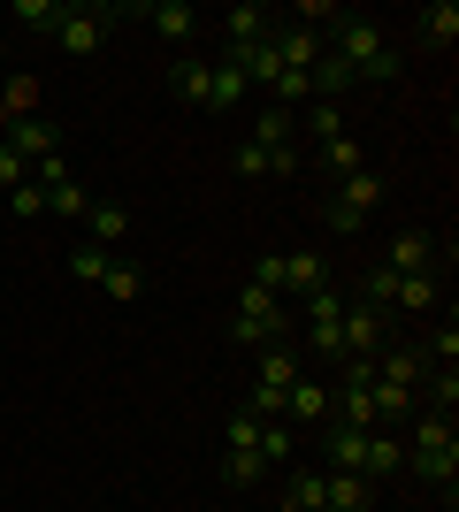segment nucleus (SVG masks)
<instances>
[{"instance_id":"1","label":"nucleus","mask_w":459,"mask_h":512,"mask_svg":"<svg viewBox=\"0 0 459 512\" xmlns=\"http://www.w3.org/2000/svg\"><path fill=\"white\" fill-rule=\"evenodd\" d=\"M322 467L337 474H360V482H391L406 474V444H398L391 428H345V421H322Z\"/></svg>"},{"instance_id":"2","label":"nucleus","mask_w":459,"mask_h":512,"mask_svg":"<svg viewBox=\"0 0 459 512\" xmlns=\"http://www.w3.org/2000/svg\"><path fill=\"white\" fill-rule=\"evenodd\" d=\"M329 31H337V46H329V54L352 69V85H391V77H398V46L383 39V23L337 8V23H329Z\"/></svg>"},{"instance_id":"3","label":"nucleus","mask_w":459,"mask_h":512,"mask_svg":"<svg viewBox=\"0 0 459 512\" xmlns=\"http://www.w3.org/2000/svg\"><path fill=\"white\" fill-rule=\"evenodd\" d=\"M375 199H383V169H352V176H337V192H329V230L352 237L360 222H368Z\"/></svg>"},{"instance_id":"4","label":"nucleus","mask_w":459,"mask_h":512,"mask_svg":"<svg viewBox=\"0 0 459 512\" xmlns=\"http://www.w3.org/2000/svg\"><path fill=\"white\" fill-rule=\"evenodd\" d=\"M299 306H306V329H299L306 352L337 367L345 360V344H337V329H345V291H314V299H299Z\"/></svg>"},{"instance_id":"5","label":"nucleus","mask_w":459,"mask_h":512,"mask_svg":"<svg viewBox=\"0 0 459 512\" xmlns=\"http://www.w3.org/2000/svg\"><path fill=\"white\" fill-rule=\"evenodd\" d=\"M123 16V8H62V23H54V46H62L69 62H85V54H100L108 46V23Z\"/></svg>"},{"instance_id":"6","label":"nucleus","mask_w":459,"mask_h":512,"mask_svg":"<svg viewBox=\"0 0 459 512\" xmlns=\"http://www.w3.org/2000/svg\"><path fill=\"white\" fill-rule=\"evenodd\" d=\"M383 268H391V276H429V268H444V245L429 230H398L391 253H383Z\"/></svg>"},{"instance_id":"7","label":"nucleus","mask_w":459,"mask_h":512,"mask_svg":"<svg viewBox=\"0 0 459 512\" xmlns=\"http://www.w3.org/2000/svg\"><path fill=\"white\" fill-rule=\"evenodd\" d=\"M337 344H345V360H375L383 352V314L360 299H345V329H337Z\"/></svg>"},{"instance_id":"8","label":"nucleus","mask_w":459,"mask_h":512,"mask_svg":"<svg viewBox=\"0 0 459 512\" xmlns=\"http://www.w3.org/2000/svg\"><path fill=\"white\" fill-rule=\"evenodd\" d=\"M406 467H414L429 490L452 497V482H459V436H452V444H414V451H406Z\"/></svg>"},{"instance_id":"9","label":"nucleus","mask_w":459,"mask_h":512,"mask_svg":"<svg viewBox=\"0 0 459 512\" xmlns=\"http://www.w3.org/2000/svg\"><path fill=\"white\" fill-rule=\"evenodd\" d=\"M284 421L291 428H322L329 421V383L322 375H299V383L284 390Z\"/></svg>"},{"instance_id":"10","label":"nucleus","mask_w":459,"mask_h":512,"mask_svg":"<svg viewBox=\"0 0 459 512\" xmlns=\"http://www.w3.org/2000/svg\"><path fill=\"white\" fill-rule=\"evenodd\" d=\"M306 375V360H299V344H261V367H253V390H276L284 398L291 383Z\"/></svg>"},{"instance_id":"11","label":"nucleus","mask_w":459,"mask_h":512,"mask_svg":"<svg viewBox=\"0 0 459 512\" xmlns=\"http://www.w3.org/2000/svg\"><path fill=\"white\" fill-rule=\"evenodd\" d=\"M253 100V85H245L230 62H207V92H199V115H230V107Z\"/></svg>"},{"instance_id":"12","label":"nucleus","mask_w":459,"mask_h":512,"mask_svg":"<svg viewBox=\"0 0 459 512\" xmlns=\"http://www.w3.org/2000/svg\"><path fill=\"white\" fill-rule=\"evenodd\" d=\"M8 146H16L23 161L39 169V161H54V153H62V123H54V115H31V123L8 130Z\"/></svg>"},{"instance_id":"13","label":"nucleus","mask_w":459,"mask_h":512,"mask_svg":"<svg viewBox=\"0 0 459 512\" xmlns=\"http://www.w3.org/2000/svg\"><path fill=\"white\" fill-rule=\"evenodd\" d=\"M322 512H375V482L322 467Z\"/></svg>"},{"instance_id":"14","label":"nucleus","mask_w":459,"mask_h":512,"mask_svg":"<svg viewBox=\"0 0 459 512\" xmlns=\"http://www.w3.org/2000/svg\"><path fill=\"white\" fill-rule=\"evenodd\" d=\"M123 237H131V207H123V199H92L85 207V245L108 253V245H123Z\"/></svg>"},{"instance_id":"15","label":"nucleus","mask_w":459,"mask_h":512,"mask_svg":"<svg viewBox=\"0 0 459 512\" xmlns=\"http://www.w3.org/2000/svg\"><path fill=\"white\" fill-rule=\"evenodd\" d=\"M284 260V299H314V291H329V260L322 253H276Z\"/></svg>"},{"instance_id":"16","label":"nucleus","mask_w":459,"mask_h":512,"mask_svg":"<svg viewBox=\"0 0 459 512\" xmlns=\"http://www.w3.org/2000/svg\"><path fill=\"white\" fill-rule=\"evenodd\" d=\"M31 115H39V77L8 69V77H0V123L16 130V123H31Z\"/></svg>"},{"instance_id":"17","label":"nucleus","mask_w":459,"mask_h":512,"mask_svg":"<svg viewBox=\"0 0 459 512\" xmlns=\"http://www.w3.org/2000/svg\"><path fill=\"white\" fill-rule=\"evenodd\" d=\"M138 23H153L169 46H184L199 31V8H184V0H153V8H138Z\"/></svg>"},{"instance_id":"18","label":"nucleus","mask_w":459,"mask_h":512,"mask_svg":"<svg viewBox=\"0 0 459 512\" xmlns=\"http://www.w3.org/2000/svg\"><path fill=\"white\" fill-rule=\"evenodd\" d=\"M299 169V146H238V176H291Z\"/></svg>"},{"instance_id":"19","label":"nucleus","mask_w":459,"mask_h":512,"mask_svg":"<svg viewBox=\"0 0 459 512\" xmlns=\"http://www.w3.org/2000/svg\"><path fill=\"white\" fill-rule=\"evenodd\" d=\"M222 31H230V46H253V39H268V31H276V16H268V8H253V0H238V8L222 16Z\"/></svg>"},{"instance_id":"20","label":"nucleus","mask_w":459,"mask_h":512,"mask_svg":"<svg viewBox=\"0 0 459 512\" xmlns=\"http://www.w3.org/2000/svg\"><path fill=\"white\" fill-rule=\"evenodd\" d=\"M391 306L398 314H429V306H437V268H429V276H398Z\"/></svg>"},{"instance_id":"21","label":"nucleus","mask_w":459,"mask_h":512,"mask_svg":"<svg viewBox=\"0 0 459 512\" xmlns=\"http://www.w3.org/2000/svg\"><path fill=\"white\" fill-rule=\"evenodd\" d=\"M345 92H352V69L322 46V62H314V100H337V107H345Z\"/></svg>"},{"instance_id":"22","label":"nucleus","mask_w":459,"mask_h":512,"mask_svg":"<svg viewBox=\"0 0 459 512\" xmlns=\"http://www.w3.org/2000/svg\"><path fill=\"white\" fill-rule=\"evenodd\" d=\"M306 138H314V146L345 138V107H337V100H306Z\"/></svg>"},{"instance_id":"23","label":"nucleus","mask_w":459,"mask_h":512,"mask_svg":"<svg viewBox=\"0 0 459 512\" xmlns=\"http://www.w3.org/2000/svg\"><path fill=\"white\" fill-rule=\"evenodd\" d=\"M100 291H108V299H115V306H138V299H146V276H138L131 260H115L108 276H100Z\"/></svg>"},{"instance_id":"24","label":"nucleus","mask_w":459,"mask_h":512,"mask_svg":"<svg viewBox=\"0 0 459 512\" xmlns=\"http://www.w3.org/2000/svg\"><path fill=\"white\" fill-rule=\"evenodd\" d=\"M352 169H368V153H360V138L345 130V138H329V146H322V176H352Z\"/></svg>"},{"instance_id":"25","label":"nucleus","mask_w":459,"mask_h":512,"mask_svg":"<svg viewBox=\"0 0 459 512\" xmlns=\"http://www.w3.org/2000/svg\"><path fill=\"white\" fill-rule=\"evenodd\" d=\"M261 474H268L261 451H222V482H230V490H253Z\"/></svg>"},{"instance_id":"26","label":"nucleus","mask_w":459,"mask_h":512,"mask_svg":"<svg viewBox=\"0 0 459 512\" xmlns=\"http://www.w3.org/2000/svg\"><path fill=\"white\" fill-rule=\"evenodd\" d=\"M62 8H69V0H16V31H46V39H54Z\"/></svg>"},{"instance_id":"27","label":"nucleus","mask_w":459,"mask_h":512,"mask_svg":"<svg viewBox=\"0 0 459 512\" xmlns=\"http://www.w3.org/2000/svg\"><path fill=\"white\" fill-rule=\"evenodd\" d=\"M291 107H261V115H253V146H291Z\"/></svg>"},{"instance_id":"28","label":"nucleus","mask_w":459,"mask_h":512,"mask_svg":"<svg viewBox=\"0 0 459 512\" xmlns=\"http://www.w3.org/2000/svg\"><path fill=\"white\" fill-rule=\"evenodd\" d=\"M421 39H437V46H452V39H459V8H452V0L421 8Z\"/></svg>"},{"instance_id":"29","label":"nucleus","mask_w":459,"mask_h":512,"mask_svg":"<svg viewBox=\"0 0 459 512\" xmlns=\"http://www.w3.org/2000/svg\"><path fill=\"white\" fill-rule=\"evenodd\" d=\"M222 444H230V451H261V421H253V413H230V428H222Z\"/></svg>"},{"instance_id":"30","label":"nucleus","mask_w":459,"mask_h":512,"mask_svg":"<svg viewBox=\"0 0 459 512\" xmlns=\"http://www.w3.org/2000/svg\"><path fill=\"white\" fill-rule=\"evenodd\" d=\"M69 268H77V283H100L115 268V253H100V245H77V253H69Z\"/></svg>"},{"instance_id":"31","label":"nucleus","mask_w":459,"mask_h":512,"mask_svg":"<svg viewBox=\"0 0 459 512\" xmlns=\"http://www.w3.org/2000/svg\"><path fill=\"white\" fill-rule=\"evenodd\" d=\"M421 360L452 375V360H459V329H452V321H444V329H429V352H421Z\"/></svg>"},{"instance_id":"32","label":"nucleus","mask_w":459,"mask_h":512,"mask_svg":"<svg viewBox=\"0 0 459 512\" xmlns=\"http://www.w3.org/2000/svg\"><path fill=\"white\" fill-rule=\"evenodd\" d=\"M8 207H16V222H39V214H46V192H39V184H16V192H8Z\"/></svg>"},{"instance_id":"33","label":"nucleus","mask_w":459,"mask_h":512,"mask_svg":"<svg viewBox=\"0 0 459 512\" xmlns=\"http://www.w3.org/2000/svg\"><path fill=\"white\" fill-rule=\"evenodd\" d=\"M16 184H31V161L16 146H0V192H16Z\"/></svg>"},{"instance_id":"34","label":"nucleus","mask_w":459,"mask_h":512,"mask_svg":"<svg viewBox=\"0 0 459 512\" xmlns=\"http://www.w3.org/2000/svg\"><path fill=\"white\" fill-rule=\"evenodd\" d=\"M253 283H261V291H276V299H284V260H276V253H261V260H253Z\"/></svg>"},{"instance_id":"35","label":"nucleus","mask_w":459,"mask_h":512,"mask_svg":"<svg viewBox=\"0 0 459 512\" xmlns=\"http://www.w3.org/2000/svg\"><path fill=\"white\" fill-rule=\"evenodd\" d=\"M0 77H8V69H0Z\"/></svg>"}]
</instances>
